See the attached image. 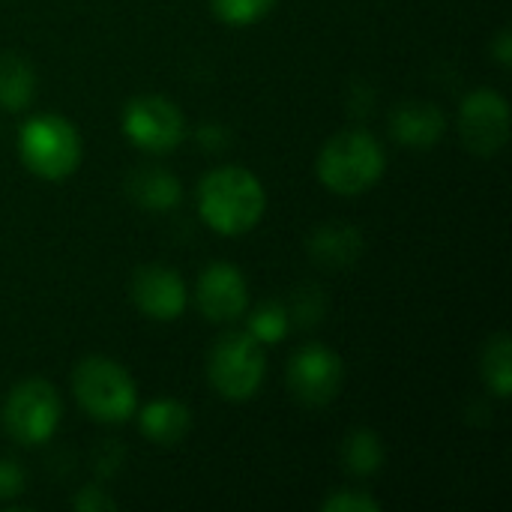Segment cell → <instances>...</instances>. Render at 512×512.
<instances>
[{
    "label": "cell",
    "instance_id": "obj_1",
    "mask_svg": "<svg viewBox=\"0 0 512 512\" xmlns=\"http://www.w3.org/2000/svg\"><path fill=\"white\" fill-rule=\"evenodd\" d=\"M267 207V195L261 180L240 168L222 165L210 171L198 186V213L201 219L225 237H240L252 231Z\"/></svg>",
    "mask_w": 512,
    "mask_h": 512
},
{
    "label": "cell",
    "instance_id": "obj_2",
    "mask_svg": "<svg viewBox=\"0 0 512 512\" xmlns=\"http://www.w3.org/2000/svg\"><path fill=\"white\" fill-rule=\"evenodd\" d=\"M318 180L336 195L369 192L387 168V153L381 141L363 129L333 135L318 153Z\"/></svg>",
    "mask_w": 512,
    "mask_h": 512
},
{
    "label": "cell",
    "instance_id": "obj_3",
    "mask_svg": "<svg viewBox=\"0 0 512 512\" xmlns=\"http://www.w3.org/2000/svg\"><path fill=\"white\" fill-rule=\"evenodd\" d=\"M18 156L33 177L57 183L81 165V135L60 114H36L18 132Z\"/></svg>",
    "mask_w": 512,
    "mask_h": 512
},
{
    "label": "cell",
    "instance_id": "obj_4",
    "mask_svg": "<svg viewBox=\"0 0 512 512\" xmlns=\"http://www.w3.org/2000/svg\"><path fill=\"white\" fill-rule=\"evenodd\" d=\"M72 390L78 405L99 423H123L138 405L132 375L108 357L81 360L72 375Z\"/></svg>",
    "mask_w": 512,
    "mask_h": 512
},
{
    "label": "cell",
    "instance_id": "obj_5",
    "mask_svg": "<svg viewBox=\"0 0 512 512\" xmlns=\"http://www.w3.org/2000/svg\"><path fill=\"white\" fill-rule=\"evenodd\" d=\"M264 372H267L264 345L249 330L225 333L210 351V363H207L210 384L216 387L219 396L231 402L252 399L264 381Z\"/></svg>",
    "mask_w": 512,
    "mask_h": 512
},
{
    "label": "cell",
    "instance_id": "obj_6",
    "mask_svg": "<svg viewBox=\"0 0 512 512\" xmlns=\"http://www.w3.org/2000/svg\"><path fill=\"white\" fill-rule=\"evenodd\" d=\"M60 411L63 405H60L57 390L48 381L30 378V381H21L9 393L3 405V423L18 444L36 447V444L51 441L60 423Z\"/></svg>",
    "mask_w": 512,
    "mask_h": 512
},
{
    "label": "cell",
    "instance_id": "obj_7",
    "mask_svg": "<svg viewBox=\"0 0 512 512\" xmlns=\"http://www.w3.org/2000/svg\"><path fill=\"white\" fill-rule=\"evenodd\" d=\"M126 138L147 153H168L186 135V120L168 96H135L123 108Z\"/></svg>",
    "mask_w": 512,
    "mask_h": 512
},
{
    "label": "cell",
    "instance_id": "obj_8",
    "mask_svg": "<svg viewBox=\"0 0 512 512\" xmlns=\"http://www.w3.org/2000/svg\"><path fill=\"white\" fill-rule=\"evenodd\" d=\"M342 381H345V366L324 345H306L288 363V387L294 399L303 402L306 408L330 405L339 396Z\"/></svg>",
    "mask_w": 512,
    "mask_h": 512
},
{
    "label": "cell",
    "instance_id": "obj_9",
    "mask_svg": "<svg viewBox=\"0 0 512 512\" xmlns=\"http://www.w3.org/2000/svg\"><path fill=\"white\" fill-rule=\"evenodd\" d=\"M462 141L477 156H495L510 138V105L495 90H474L459 111Z\"/></svg>",
    "mask_w": 512,
    "mask_h": 512
},
{
    "label": "cell",
    "instance_id": "obj_10",
    "mask_svg": "<svg viewBox=\"0 0 512 512\" xmlns=\"http://www.w3.org/2000/svg\"><path fill=\"white\" fill-rule=\"evenodd\" d=\"M249 306V288L234 264L216 261L198 279V309L213 324L237 321Z\"/></svg>",
    "mask_w": 512,
    "mask_h": 512
},
{
    "label": "cell",
    "instance_id": "obj_11",
    "mask_svg": "<svg viewBox=\"0 0 512 512\" xmlns=\"http://www.w3.org/2000/svg\"><path fill=\"white\" fill-rule=\"evenodd\" d=\"M132 300L147 318L174 321L186 309V285L171 267L147 264L132 276Z\"/></svg>",
    "mask_w": 512,
    "mask_h": 512
},
{
    "label": "cell",
    "instance_id": "obj_12",
    "mask_svg": "<svg viewBox=\"0 0 512 512\" xmlns=\"http://www.w3.org/2000/svg\"><path fill=\"white\" fill-rule=\"evenodd\" d=\"M390 126H393V132H396V138L402 144H408V147H432L444 135V114L432 102H402L393 111Z\"/></svg>",
    "mask_w": 512,
    "mask_h": 512
},
{
    "label": "cell",
    "instance_id": "obj_13",
    "mask_svg": "<svg viewBox=\"0 0 512 512\" xmlns=\"http://www.w3.org/2000/svg\"><path fill=\"white\" fill-rule=\"evenodd\" d=\"M192 426V414L183 402H174V399H159V402H150L144 411H141V432L147 441L159 444V447H174L186 438Z\"/></svg>",
    "mask_w": 512,
    "mask_h": 512
},
{
    "label": "cell",
    "instance_id": "obj_14",
    "mask_svg": "<svg viewBox=\"0 0 512 512\" xmlns=\"http://www.w3.org/2000/svg\"><path fill=\"white\" fill-rule=\"evenodd\" d=\"M129 195L144 210H171L180 201V183L165 168H141L129 180Z\"/></svg>",
    "mask_w": 512,
    "mask_h": 512
},
{
    "label": "cell",
    "instance_id": "obj_15",
    "mask_svg": "<svg viewBox=\"0 0 512 512\" xmlns=\"http://www.w3.org/2000/svg\"><path fill=\"white\" fill-rule=\"evenodd\" d=\"M36 96V75L33 66L18 54L0 57V108L21 111Z\"/></svg>",
    "mask_w": 512,
    "mask_h": 512
},
{
    "label": "cell",
    "instance_id": "obj_16",
    "mask_svg": "<svg viewBox=\"0 0 512 512\" xmlns=\"http://www.w3.org/2000/svg\"><path fill=\"white\" fill-rule=\"evenodd\" d=\"M363 243H360V234L354 228H342V225H330V228H321L312 240V255L315 261L321 264H330V267H339V264H351L357 255H360Z\"/></svg>",
    "mask_w": 512,
    "mask_h": 512
},
{
    "label": "cell",
    "instance_id": "obj_17",
    "mask_svg": "<svg viewBox=\"0 0 512 512\" xmlns=\"http://www.w3.org/2000/svg\"><path fill=\"white\" fill-rule=\"evenodd\" d=\"M483 381L498 399H507L512 393V339L507 333H498L486 342Z\"/></svg>",
    "mask_w": 512,
    "mask_h": 512
},
{
    "label": "cell",
    "instance_id": "obj_18",
    "mask_svg": "<svg viewBox=\"0 0 512 512\" xmlns=\"http://www.w3.org/2000/svg\"><path fill=\"white\" fill-rule=\"evenodd\" d=\"M342 459L348 465L351 474L357 477H369V474H378V468L384 465V447H381V438L369 429H360L354 432L345 447H342Z\"/></svg>",
    "mask_w": 512,
    "mask_h": 512
},
{
    "label": "cell",
    "instance_id": "obj_19",
    "mask_svg": "<svg viewBox=\"0 0 512 512\" xmlns=\"http://www.w3.org/2000/svg\"><path fill=\"white\" fill-rule=\"evenodd\" d=\"M249 333L261 342V345H273V342H282L285 333H288V312L282 303H264L252 312L249 318Z\"/></svg>",
    "mask_w": 512,
    "mask_h": 512
},
{
    "label": "cell",
    "instance_id": "obj_20",
    "mask_svg": "<svg viewBox=\"0 0 512 512\" xmlns=\"http://www.w3.org/2000/svg\"><path fill=\"white\" fill-rule=\"evenodd\" d=\"M210 3L219 21L237 24V27L261 21L276 6V0H210Z\"/></svg>",
    "mask_w": 512,
    "mask_h": 512
},
{
    "label": "cell",
    "instance_id": "obj_21",
    "mask_svg": "<svg viewBox=\"0 0 512 512\" xmlns=\"http://www.w3.org/2000/svg\"><path fill=\"white\" fill-rule=\"evenodd\" d=\"M327 512H381V504L366 492H336L324 501Z\"/></svg>",
    "mask_w": 512,
    "mask_h": 512
},
{
    "label": "cell",
    "instance_id": "obj_22",
    "mask_svg": "<svg viewBox=\"0 0 512 512\" xmlns=\"http://www.w3.org/2000/svg\"><path fill=\"white\" fill-rule=\"evenodd\" d=\"M24 492V474L15 462H3L0 459V501L18 498Z\"/></svg>",
    "mask_w": 512,
    "mask_h": 512
},
{
    "label": "cell",
    "instance_id": "obj_23",
    "mask_svg": "<svg viewBox=\"0 0 512 512\" xmlns=\"http://www.w3.org/2000/svg\"><path fill=\"white\" fill-rule=\"evenodd\" d=\"M72 507L81 512H102V510H117V504L105 495V492H99V489H93V486H87V489H81L75 498H72Z\"/></svg>",
    "mask_w": 512,
    "mask_h": 512
},
{
    "label": "cell",
    "instance_id": "obj_24",
    "mask_svg": "<svg viewBox=\"0 0 512 512\" xmlns=\"http://www.w3.org/2000/svg\"><path fill=\"white\" fill-rule=\"evenodd\" d=\"M495 57H498V63H501L504 69H510L512 42H510V30H507V27H504V30L498 33V39H495Z\"/></svg>",
    "mask_w": 512,
    "mask_h": 512
}]
</instances>
